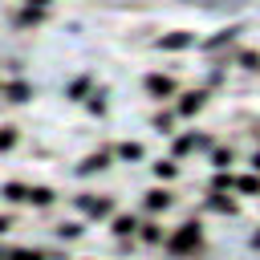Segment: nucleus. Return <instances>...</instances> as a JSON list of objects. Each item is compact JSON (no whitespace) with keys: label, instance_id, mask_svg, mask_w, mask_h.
Masks as SVG:
<instances>
[{"label":"nucleus","instance_id":"obj_1","mask_svg":"<svg viewBox=\"0 0 260 260\" xmlns=\"http://www.w3.org/2000/svg\"><path fill=\"white\" fill-rule=\"evenodd\" d=\"M150 89H154V93H167L171 81H167V77H150Z\"/></svg>","mask_w":260,"mask_h":260}]
</instances>
